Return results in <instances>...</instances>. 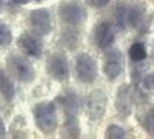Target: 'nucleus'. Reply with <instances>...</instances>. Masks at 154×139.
<instances>
[{
    "label": "nucleus",
    "mask_w": 154,
    "mask_h": 139,
    "mask_svg": "<svg viewBox=\"0 0 154 139\" xmlns=\"http://www.w3.org/2000/svg\"><path fill=\"white\" fill-rule=\"evenodd\" d=\"M59 16L64 22L78 24L85 21L86 9L78 2H65L59 8Z\"/></svg>",
    "instance_id": "0eeeda50"
},
{
    "label": "nucleus",
    "mask_w": 154,
    "mask_h": 139,
    "mask_svg": "<svg viewBox=\"0 0 154 139\" xmlns=\"http://www.w3.org/2000/svg\"><path fill=\"white\" fill-rule=\"evenodd\" d=\"M129 56L132 60L134 62H140V60H144L146 58V49L144 44L141 43H134L132 44L130 50H129Z\"/></svg>",
    "instance_id": "dca6fc26"
},
{
    "label": "nucleus",
    "mask_w": 154,
    "mask_h": 139,
    "mask_svg": "<svg viewBox=\"0 0 154 139\" xmlns=\"http://www.w3.org/2000/svg\"><path fill=\"white\" fill-rule=\"evenodd\" d=\"M0 92L6 100L11 101L15 96V87L11 78L2 70L0 71Z\"/></svg>",
    "instance_id": "ddd939ff"
},
{
    "label": "nucleus",
    "mask_w": 154,
    "mask_h": 139,
    "mask_svg": "<svg viewBox=\"0 0 154 139\" xmlns=\"http://www.w3.org/2000/svg\"><path fill=\"white\" fill-rule=\"evenodd\" d=\"M146 16V7L143 5H136L130 9L129 12V22L137 29H140V27H144V20Z\"/></svg>",
    "instance_id": "f8f14e48"
},
{
    "label": "nucleus",
    "mask_w": 154,
    "mask_h": 139,
    "mask_svg": "<svg viewBox=\"0 0 154 139\" xmlns=\"http://www.w3.org/2000/svg\"><path fill=\"white\" fill-rule=\"evenodd\" d=\"M29 23L34 31L39 35H48L52 29L51 15L45 8L32 11L29 15Z\"/></svg>",
    "instance_id": "423d86ee"
},
{
    "label": "nucleus",
    "mask_w": 154,
    "mask_h": 139,
    "mask_svg": "<svg viewBox=\"0 0 154 139\" xmlns=\"http://www.w3.org/2000/svg\"><path fill=\"white\" fill-rule=\"evenodd\" d=\"M144 84L147 88L149 89H153L154 91V74H149L144 79Z\"/></svg>",
    "instance_id": "4be33fe9"
},
{
    "label": "nucleus",
    "mask_w": 154,
    "mask_h": 139,
    "mask_svg": "<svg viewBox=\"0 0 154 139\" xmlns=\"http://www.w3.org/2000/svg\"><path fill=\"white\" fill-rule=\"evenodd\" d=\"M46 71L49 76L59 82L67 81L69 76V67L66 57L63 54H51L46 63Z\"/></svg>",
    "instance_id": "7ed1b4c3"
},
{
    "label": "nucleus",
    "mask_w": 154,
    "mask_h": 139,
    "mask_svg": "<svg viewBox=\"0 0 154 139\" xmlns=\"http://www.w3.org/2000/svg\"><path fill=\"white\" fill-rule=\"evenodd\" d=\"M37 1H39V0H37Z\"/></svg>",
    "instance_id": "a878e982"
},
{
    "label": "nucleus",
    "mask_w": 154,
    "mask_h": 139,
    "mask_svg": "<svg viewBox=\"0 0 154 139\" xmlns=\"http://www.w3.org/2000/svg\"><path fill=\"white\" fill-rule=\"evenodd\" d=\"M17 44L24 54L31 56V57H36V58L41 57V54L43 52V44H42L41 39L31 34H28V32H23L19 37Z\"/></svg>",
    "instance_id": "1a4fd4ad"
},
{
    "label": "nucleus",
    "mask_w": 154,
    "mask_h": 139,
    "mask_svg": "<svg viewBox=\"0 0 154 139\" xmlns=\"http://www.w3.org/2000/svg\"><path fill=\"white\" fill-rule=\"evenodd\" d=\"M153 58H154V45H153Z\"/></svg>",
    "instance_id": "393cba45"
},
{
    "label": "nucleus",
    "mask_w": 154,
    "mask_h": 139,
    "mask_svg": "<svg viewBox=\"0 0 154 139\" xmlns=\"http://www.w3.org/2000/svg\"><path fill=\"white\" fill-rule=\"evenodd\" d=\"M116 110L122 116H129L132 111V93L130 86L123 85L116 94Z\"/></svg>",
    "instance_id": "9b49d317"
},
{
    "label": "nucleus",
    "mask_w": 154,
    "mask_h": 139,
    "mask_svg": "<svg viewBox=\"0 0 154 139\" xmlns=\"http://www.w3.org/2000/svg\"><path fill=\"white\" fill-rule=\"evenodd\" d=\"M144 126L146 128L147 132L149 134H154V107H152L149 109V111L147 113Z\"/></svg>",
    "instance_id": "aec40b11"
},
{
    "label": "nucleus",
    "mask_w": 154,
    "mask_h": 139,
    "mask_svg": "<svg viewBox=\"0 0 154 139\" xmlns=\"http://www.w3.org/2000/svg\"><path fill=\"white\" fill-rule=\"evenodd\" d=\"M115 39V31L108 21H102L95 29V42L100 49H107Z\"/></svg>",
    "instance_id": "9d476101"
},
{
    "label": "nucleus",
    "mask_w": 154,
    "mask_h": 139,
    "mask_svg": "<svg viewBox=\"0 0 154 139\" xmlns=\"http://www.w3.org/2000/svg\"><path fill=\"white\" fill-rule=\"evenodd\" d=\"M8 66L20 81L30 82L35 78V71L30 63L20 56H11L8 58Z\"/></svg>",
    "instance_id": "39448f33"
},
{
    "label": "nucleus",
    "mask_w": 154,
    "mask_h": 139,
    "mask_svg": "<svg viewBox=\"0 0 154 139\" xmlns=\"http://www.w3.org/2000/svg\"><path fill=\"white\" fill-rule=\"evenodd\" d=\"M12 31L5 23H0V46H7L12 42Z\"/></svg>",
    "instance_id": "6ab92c4d"
},
{
    "label": "nucleus",
    "mask_w": 154,
    "mask_h": 139,
    "mask_svg": "<svg viewBox=\"0 0 154 139\" xmlns=\"http://www.w3.org/2000/svg\"><path fill=\"white\" fill-rule=\"evenodd\" d=\"M6 136V130H5V125L2 123L1 118H0V138H4Z\"/></svg>",
    "instance_id": "5701e85b"
},
{
    "label": "nucleus",
    "mask_w": 154,
    "mask_h": 139,
    "mask_svg": "<svg viewBox=\"0 0 154 139\" xmlns=\"http://www.w3.org/2000/svg\"><path fill=\"white\" fill-rule=\"evenodd\" d=\"M103 72L109 80H115L122 72V54L118 49L109 51L103 65Z\"/></svg>",
    "instance_id": "6e6552de"
},
{
    "label": "nucleus",
    "mask_w": 154,
    "mask_h": 139,
    "mask_svg": "<svg viewBox=\"0 0 154 139\" xmlns=\"http://www.w3.org/2000/svg\"><path fill=\"white\" fill-rule=\"evenodd\" d=\"M107 103H108V99L103 91L97 89L92 92L88 95L87 102H86V113L88 117L93 121L100 119L106 113Z\"/></svg>",
    "instance_id": "20e7f679"
},
{
    "label": "nucleus",
    "mask_w": 154,
    "mask_h": 139,
    "mask_svg": "<svg viewBox=\"0 0 154 139\" xmlns=\"http://www.w3.org/2000/svg\"><path fill=\"white\" fill-rule=\"evenodd\" d=\"M34 118L39 131L49 136L57 128V110L52 102H41L34 108Z\"/></svg>",
    "instance_id": "f257e3e1"
},
{
    "label": "nucleus",
    "mask_w": 154,
    "mask_h": 139,
    "mask_svg": "<svg viewBox=\"0 0 154 139\" xmlns=\"http://www.w3.org/2000/svg\"><path fill=\"white\" fill-rule=\"evenodd\" d=\"M80 136V129L78 125V121L74 116H69V119L65 122L63 128L62 137L65 138H78Z\"/></svg>",
    "instance_id": "2eb2a0df"
},
{
    "label": "nucleus",
    "mask_w": 154,
    "mask_h": 139,
    "mask_svg": "<svg viewBox=\"0 0 154 139\" xmlns=\"http://www.w3.org/2000/svg\"><path fill=\"white\" fill-rule=\"evenodd\" d=\"M75 73L82 84H92L97 77V64L88 54H79L75 58Z\"/></svg>",
    "instance_id": "f03ea898"
},
{
    "label": "nucleus",
    "mask_w": 154,
    "mask_h": 139,
    "mask_svg": "<svg viewBox=\"0 0 154 139\" xmlns=\"http://www.w3.org/2000/svg\"><path fill=\"white\" fill-rule=\"evenodd\" d=\"M106 138L109 139H122L125 138V131L116 124H111L109 125L108 129L106 130Z\"/></svg>",
    "instance_id": "a211bd4d"
},
{
    "label": "nucleus",
    "mask_w": 154,
    "mask_h": 139,
    "mask_svg": "<svg viewBox=\"0 0 154 139\" xmlns=\"http://www.w3.org/2000/svg\"><path fill=\"white\" fill-rule=\"evenodd\" d=\"M109 1L110 0H88L89 5L92 7H95V8H103L104 6L108 5Z\"/></svg>",
    "instance_id": "412c9836"
},
{
    "label": "nucleus",
    "mask_w": 154,
    "mask_h": 139,
    "mask_svg": "<svg viewBox=\"0 0 154 139\" xmlns=\"http://www.w3.org/2000/svg\"><path fill=\"white\" fill-rule=\"evenodd\" d=\"M62 103L63 108L67 116H74L78 111V99L77 95L74 93L69 92L66 93L64 96H62Z\"/></svg>",
    "instance_id": "4468645a"
},
{
    "label": "nucleus",
    "mask_w": 154,
    "mask_h": 139,
    "mask_svg": "<svg viewBox=\"0 0 154 139\" xmlns=\"http://www.w3.org/2000/svg\"><path fill=\"white\" fill-rule=\"evenodd\" d=\"M14 4H17V5H26V4H28L30 0H12Z\"/></svg>",
    "instance_id": "b1692460"
},
{
    "label": "nucleus",
    "mask_w": 154,
    "mask_h": 139,
    "mask_svg": "<svg viewBox=\"0 0 154 139\" xmlns=\"http://www.w3.org/2000/svg\"><path fill=\"white\" fill-rule=\"evenodd\" d=\"M129 15L128 14V11H126V7L124 5H119L117 6L115 9V17H116V22L118 24V27L121 29H125L126 27V16Z\"/></svg>",
    "instance_id": "f3484780"
}]
</instances>
